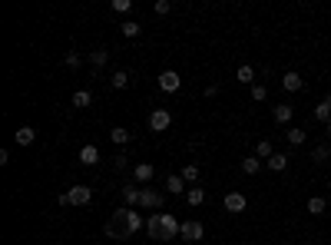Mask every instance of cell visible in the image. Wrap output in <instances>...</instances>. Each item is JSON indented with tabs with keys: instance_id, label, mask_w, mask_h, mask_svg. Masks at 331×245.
Wrapping results in <instances>:
<instances>
[{
	"instance_id": "obj_1",
	"label": "cell",
	"mask_w": 331,
	"mask_h": 245,
	"mask_svg": "<svg viewBox=\"0 0 331 245\" xmlns=\"http://www.w3.org/2000/svg\"><path fill=\"white\" fill-rule=\"evenodd\" d=\"M106 235H109V239H129V222H126V206L113 212V219L106 222Z\"/></svg>"
},
{
	"instance_id": "obj_2",
	"label": "cell",
	"mask_w": 331,
	"mask_h": 245,
	"mask_svg": "<svg viewBox=\"0 0 331 245\" xmlns=\"http://www.w3.org/2000/svg\"><path fill=\"white\" fill-rule=\"evenodd\" d=\"M159 222H163V235H159V242H169V239H179L182 235V222L175 219L172 212H159Z\"/></svg>"
},
{
	"instance_id": "obj_3",
	"label": "cell",
	"mask_w": 331,
	"mask_h": 245,
	"mask_svg": "<svg viewBox=\"0 0 331 245\" xmlns=\"http://www.w3.org/2000/svg\"><path fill=\"white\" fill-rule=\"evenodd\" d=\"M163 202H166V195L159 192V189H143V192H139V206L143 209H156V212H163Z\"/></svg>"
},
{
	"instance_id": "obj_4",
	"label": "cell",
	"mask_w": 331,
	"mask_h": 245,
	"mask_svg": "<svg viewBox=\"0 0 331 245\" xmlns=\"http://www.w3.org/2000/svg\"><path fill=\"white\" fill-rule=\"evenodd\" d=\"M179 239H186V242H199V239H206V226H202L199 219L182 222V235H179Z\"/></svg>"
},
{
	"instance_id": "obj_5",
	"label": "cell",
	"mask_w": 331,
	"mask_h": 245,
	"mask_svg": "<svg viewBox=\"0 0 331 245\" xmlns=\"http://www.w3.org/2000/svg\"><path fill=\"white\" fill-rule=\"evenodd\" d=\"M169 126H172V113H169V109H152L149 113V129L152 132H166Z\"/></svg>"
},
{
	"instance_id": "obj_6",
	"label": "cell",
	"mask_w": 331,
	"mask_h": 245,
	"mask_svg": "<svg viewBox=\"0 0 331 245\" xmlns=\"http://www.w3.org/2000/svg\"><path fill=\"white\" fill-rule=\"evenodd\" d=\"M90 199H93V189H90V186H73L67 192L70 206H90Z\"/></svg>"
},
{
	"instance_id": "obj_7",
	"label": "cell",
	"mask_w": 331,
	"mask_h": 245,
	"mask_svg": "<svg viewBox=\"0 0 331 245\" xmlns=\"http://www.w3.org/2000/svg\"><path fill=\"white\" fill-rule=\"evenodd\" d=\"M179 73H175V70H163V73H159V90H163V93H179Z\"/></svg>"
},
{
	"instance_id": "obj_8",
	"label": "cell",
	"mask_w": 331,
	"mask_h": 245,
	"mask_svg": "<svg viewBox=\"0 0 331 245\" xmlns=\"http://www.w3.org/2000/svg\"><path fill=\"white\" fill-rule=\"evenodd\" d=\"M281 86H285L288 93H298V90L305 86V80H301V73H295V70H285V76H281Z\"/></svg>"
},
{
	"instance_id": "obj_9",
	"label": "cell",
	"mask_w": 331,
	"mask_h": 245,
	"mask_svg": "<svg viewBox=\"0 0 331 245\" xmlns=\"http://www.w3.org/2000/svg\"><path fill=\"white\" fill-rule=\"evenodd\" d=\"M245 206H249V199H245L242 192H229L225 195V209H229V212H245Z\"/></svg>"
},
{
	"instance_id": "obj_10",
	"label": "cell",
	"mask_w": 331,
	"mask_h": 245,
	"mask_svg": "<svg viewBox=\"0 0 331 245\" xmlns=\"http://www.w3.org/2000/svg\"><path fill=\"white\" fill-rule=\"evenodd\" d=\"M292 116H295V109L288 106V103H281V106L272 109V120H275L278 126H288V123H292Z\"/></svg>"
},
{
	"instance_id": "obj_11",
	"label": "cell",
	"mask_w": 331,
	"mask_h": 245,
	"mask_svg": "<svg viewBox=\"0 0 331 245\" xmlns=\"http://www.w3.org/2000/svg\"><path fill=\"white\" fill-rule=\"evenodd\" d=\"M33 139H37V129H33V126H20V129L13 132V143L17 146H30Z\"/></svg>"
},
{
	"instance_id": "obj_12",
	"label": "cell",
	"mask_w": 331,
	"mask_h": 245,
	"mask_svg": "<svg viewBox=\"0 0 331 245\" xmlns=\"http://www.w3.org/2000/svg\"><path fill=\"white\" fill-rule=\"evenodd\" d=\"M80 163H83V166H96V163H100V149H96L93 143H86V146L80 149Z\"/></svg>"
},
{
	"instance_id": "obj_13",
	"label": "cell",
	"mask_w": 331,
	"mask_h": 245,
	"mask_svg": "<svg viewBox=\"0 0 331 245\" xmlns=\"http://www.w3.org/2000/svg\"><path fill=\"white\" fill-rule=\"evenodd\" d=\"M152 176H156V169H152V166H149V163H139V166H136V169H133V179H136V183H139V186H143V183H149V179H152Z\"/></svg>"
},
{
	"instance_id": "obj_14",
	"label": "cell",
	"mask_w": 331,
	"mask_h": 245,
	"mask_svg": "<svg viewBox=\"0 0 331 245\" xmlns=\"http://www.w3.org/2000/svg\"><path fill=\"white\" fill-rule=\"evenodd\" d=\"M126 222H129V235H136L139 229H146V219H143L139 212H133L129 206H126Z\"/></svg>"
},
{
	"instance_id": "obj_15",
	"label": "cell",
	"mask_w": 331,
	"mask_h": 245,
	"mask_svg": "<svg viewBox=\"0 0 331 245\" xmlns=\"http://www.w3.org/2000/svg\"><path fill=\"white\" fill-rule=\"evenodd\" d=\"M235 80H238V83H245V86L252 90V86H255V70H252L249 63H242V66H238V73H235Z\"/></svg>"
},
{
	"instance_id": "obj_16",
	"label": "cell",
	"mask_w": 331,
	"mask_h": 245,
	"mask_svg": "<svg viewBox=\"0 0 331 245\" xmlns=\"http://www.w3.org/2000/svg\"><path fill=\"white\" fill-rule=\"evenodd\" d=\"M258 169H262V159H258L255 152L242 159V172H245V176H258Z\"/></svg>"
},
{
	"instance_id": "obj_17",
	"label": "cell",
	"mask_w": 331,
	"mask_h": 245,
	"mask_svg": "<svg viewBox=\"0 0 331 245\" xmlns=\"http://www.w3.org/2000/svg\"><path fill=\"white\" fill-rule=\"evenodd\" d=\"M109 139H113L116 146H126V143L133 139V132L126 129V126H113V129H109Z\"/></svg>"
},
{
	"instance_id": "obj_18",
	"label": "cell",
	"mask_w": 331,
	"mask_h": 245,
	"mask_svg": "<svg viewBox=\"0 0 331 245\" xmlns=\"http://www.w3.org/2000/svg\"><path fill=\"white\" fill-rule=\"evenodd\" d=\"M146 232H149V239H159V235H163V222H159V212H152L149 219H146Z\"/></svg>"
},
{
	"instance_id": "obj_19",
	"label": "cell",
	"mask_w": 331,
	"mask_h": 245,
	"mask_svg": "<svg viewBox=\"0 0 331 245\" xmlns=\"http://www.w3.org/2000/svg\"><path fill=\"white\" fill-rule=\"evenodd\" d=\"M90 103H93V93H90V90H76L73 93V109H86Z\"/></svg>"
},
{
	"instance_id": "obj_20",
	"label": "cell",
	"mask_w": 331,
	"mask_h": 245,
	"mask_svg": "<svg viewBox=\"0 0 331 245\" xmlns=\"http://www.w3.org/2000/svg\"><path fill=\"white\" fill-rule=\"evenodd\" d=\"M139 192H143V189H139V186H123V202H126V206H139Z\"/></svg>"
},
{
	"instance_id": "obj_21",
	"label": "cell",
	"mask_w": 331,
	"mask_h": 245,
	"mask_svg": "<svg viewBox=\"0 0 331 245\" xmlns=\"http://www.w3.org/2000/svg\"><path fill=\"white\" fill-rule=\"evenodd\" d=\"M166 192H172V195L189 192V189H186V179H182V176H169V179H166Z\"/></svg>"
},
{
	"instance_id": "obj_22",
	"label": "cell",
	"mask_w": 331,
	"mask_h": 245,
	"mask_svg": "<svg viewBox=\"0 0 331 245\" xmlns=\"http://www.w3.org/2000/svg\"><path fill=\"white\" fill-rule=\"evenodd\" d=\"M285 136H288V143H292V146H301V143L308 139V132L301 129V126H288V132H285Z\"/></svg>"
},
{
	"instance_id": "obj_23",
	"label": "cell",
	"mask_w": 331,
	"mask_h": 245,
	"mask_svg": "<svg viewBox=\"0 0 331 245\" xmlns=\"http://www.w3.org/2000/svg\"><path fill=\"white\" fill-rule=\"evenodd\" d=\"M186 202H189V206H202V202H206V189H202V186H192L186 192Z\"/></svg>"
},
{
	"instance_id": "obj_24",
	"label": "cell",
	"mask_w": 331,
	"mask_h": 245,
	"mask_svg": "<svg viewBox=\"0 0 331 245\" xmlns=\"http://www.w3.org/2000/svg\"><path fill=\"white\" fill-rule=\"evenodd\" d=\"M312 159H315V163H328V159H331V146L328 143H321V146H315V149H312Z\"/></svg>"
},
{
	"instance_id": "obj_25",
	"label": "cell",
	"mask_w": 331,
	"mask_h": 245,
	"mask_svg": "<svg viewBox=\"0 0 331 245\" xmlns=\"http://www.w3.org/2000/svg\"><path fill=\"white\" fill-rule=\"evenodd\" d=\"M269 169L272 172H285L288 169V156H285V152H275V156L269 159Z\"/></svg>"
},
{
	"instance_id": "obj_26",
	"label": "cell",
	"mask_w": 331,
	"mask_h": 245,
	"mask_svg": "<svg viewBox=\"0 0 331 245\" xmlns=\"http://www.w3.org/2000/svg\"><path fill=\"white\" fill-rule=\"evenodd\" d=\"M109 86L113 90H126V86H129V73H126V70H116L113 80H109Z\"/></svg>"
},
{
	"instance_id": "obj_27",
	"label": "cell",
	"mask_w": 331,
	"mask_h": 245,
	"mask_svg": "<svg viewBox=\"0 0 331 245\" xmlns=\"http://www.w3.org/2000/svg\"><path fill=\"white\" fill-rule=\"evenodd\" d=\"M325 209H328V202L321 199V195H312V199H308V212L312 215H325Z\"/></svg>"
},
{
	"instance_id": "obj_28",
	"label": "cell",
	"mask_w": 331,
	"mask_h": 245,
	"mask_svg": "<svg viewBox=\"0 0 331 245\" xmlns=\"http://www.w3.org/2000/svg\"><path fill=\"white\" fill-rule=\"evenodd\" d=\"M315 120H318V123H328L331 120V103L328 100H321L318 106H315Z\"/></svg>"
},
{
	"instance_id": "obj_29",
	"label": "cell",
	"mask_w": 331,
	"mask_h": 245,
	"mask_svg": "<svg viewBox=\"0 0 331 245\" xmlns=\"http://www.w3.org/2000/svg\"><path fill=\"white\" fill-rule=\"evenodd\" d=\"M255 156H258V159H272V156H275V149H272V143H269V139H258Z\"/></svg>"
},
{
	"instance_id": "obj_30",
	"label": "cell",
	"mask_w": 331,
	"mask_h": 245,
	"mask_svg": "<svg viewBox=\"0 0 331 245\" xmlns=\"http://www.w3.org/2000/svg\"><path fill=\"white\" fill-rule=\"evenodd\" d=\"M90 63H93V66L96 70H100V66H106V60H109V53L106 50H103V47H100V50H93V53H90V57H86Z\"/></svg>"
},
{
	"instance_id": "obj_31",
	"label": "cell",
	"mask_w": 331,
	"mask_h": 245,
	"mask_svg": "<svg viewBox=\"0 0 331 245\" xmlns=\"http://www.w3.org/2000/svg\"><path fill=\"white\" fill-rule=\"evenodd\" d=\"M186 183H199V166L195 163H189V166H182V172H179Z\"/></svg>"
},
{
	"instance_id": "obj_32",
	"label": "cell",
	"mask_w": 331,
	"mask_h": 245,
	"mask_svg": "<svg viewBox=\"0 0 331 245\" xmlns=\"http://www.w3.org/2000/svg\"><path fill=\"white\" fill-rule=\"evenodd\" d=\"M119 30H123V37H129V40H133V37H139V33H143V27H139L136 20H126V24L119 27Z\"/></svg>"
},
{
	"instance_id": "obj_33",
	"label": "cell",
	"mask_w": 331,
	"mask_h": 245,
	"mask_svg": "<svg viewBox=\"0 0 331 245\" xmlns=\"http://www.w3.org/2000/svg\"><path fill=\"white\" fill-rule=\"evenodd\" d=\"M252 100H255V103H265V100H269V90H265L262 83H255V86H252Z\"/></svg>"
},
{
	"instance_id": "obj_34",
	"label": "cell",
	"mask_w": 331,
	"mask_h": 245,
	"mask_svg": "<svg viewBox=\"0 0 331 245\" xmlns=\"http://www.w3.org/2000/svg\"><path fill=\"white\" fill-rule=\"evenodd\" d=\"M113 10H116V13H129L133 10V0H113Z\"/></svg>"
},
{
	"instance_id": "obj_35",
	"label": "cell",
	"mask_w": 331,
	"mask_h": 245,
	"mask_svg": "<svg viewBox=\"0 0 331 245\" xmlns=\"http://www.w3.org/2000/svg\"><path fill=\"white\" fill-rule=\"evenodd\" d=\"M152 10H156L159 17H166V13L172 10V4H169V0H156V4H152Z\"/></svg>"
},
{
	"instance_id": "obj_36",
	"label": "cell",
	"mask_w": 331,
	"mask_h": 245,
	"mask_svg": "<svg viewBox=\"0 0 331 245\" xmlns=\"http://www.w3.org/2000/svg\"><path fill=\"white\" fill-rule=\"evenodd\" d=\"M63 63H67V66H73V70H76V66H80L83 60H80V53H73V50H70L67 57H63Z\"/></svg>"
},
{
	"instance_id": "obj_37",
	"label": "cell",
	"mask_w": 331,
	"mask_h": 245,
	"mask_svg": "<svg viewBox=\"0 0 331 245\" xmlns=\"http://www.w3.org/2000/svg\"><path fill=\"white\" fill-rule=\"evenodd\" d=\"M113 169H116V172L126 169V156H113Z\"/></svg>"
},
{
	"instance_id": "obj_38",
	"label": "cell",
	"mask_w": 331,
	"mask_h": 245,
	"mask_svg": "<svg viewBox=\"0 0 331 245\" xmlns=\"http://www.w3.org/2000/svg\"><path fill=\"white\" fill-rule=\"evenodd\" d=\"M325 132H328V136H331V120H328V123H325Z\"/></svg>"
},
{
	"instance_id": "obj_39",
	"label": "cell",
	"mask_w": 331,
	"mask_h": 245,
	"mask_svg": "<svg viewBox=\"0 0 331 245\" xmlns=\"http://www.w3.org/2000/svg\"><path fill=\"white\" fill-rule=\"evenodd\" d=\"M328 192H331V179H328Z\"/></svg>"
}]
</instances>
